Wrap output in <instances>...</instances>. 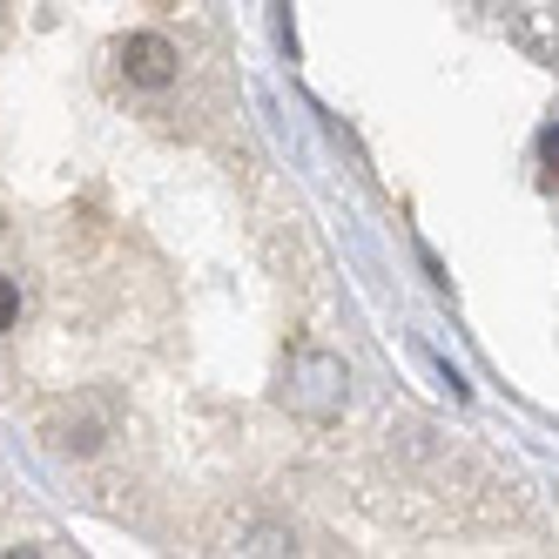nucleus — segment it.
<instances>
[{"label":"nucleus","mask_w":559,"mask_h":559,"mask_svg":"<svg viewBox=\"0 0 559 559\" xmlns=\"http://www.w3.org/2000/svg\"><path fill=\"white\" fill-rule=\"evenodd\" d=\"M122 74L135 88H169L176 82V48L163 41V34H129L122 41Z\"/></svg>","instance_id":"2"},{"label":"nucleus","mask_w":559,"mask_h":559,"mask_svg":"<svg viewBox=\"0 0 559 559\" xmlns=\"http://www.w3.org/2000/svg\"><path fill=\"white\" fill-rule=\"evenodd\" d=\"M539 163H546V176L559 182V129H546V135H539Z\"/></svg>","instance_id":"5"},{"label":"nucleus","mask_w":559,"mask_h":559,"mask_svg":"<svg viewBox=\"0 0 559 559\" xmlns=\"http://www.w3.org/2000/svg\"><path fill=\"white\" fill-rule=\"evenodd\" d=\"M14 317H21V290L0 276V331H14Z\"/></svg>","instance_id":"4"},{"label":"nucleus","mask_w":559,"mask_h":559,"mask_svg":"<svg viewBox=\"0 0 559 559\" xmlns=\"http://www.w3.org/2000/svg\"><path fill=\"white\" fill-rule=\"evenodd\" d=\"M236 552H297V539L284 533V526H257L243 546H236Z\"/></svg>","instance_id":"3"},{"label":"nucleus","mask_w":559,"mask_h":559,"mask_svg":"<svg viewBox=\"0 0 559 559\" xmlns=\"http://www.w3.org/2000/svg\"><path fill=\"white\" fill-rule=\"evenodd\" d=\"M284 405H290L297 418L331 425V418L350 405V365H344L337 350H297L290 371H284Z\"/></svg>","instance_id":"1"}]
</instances>
